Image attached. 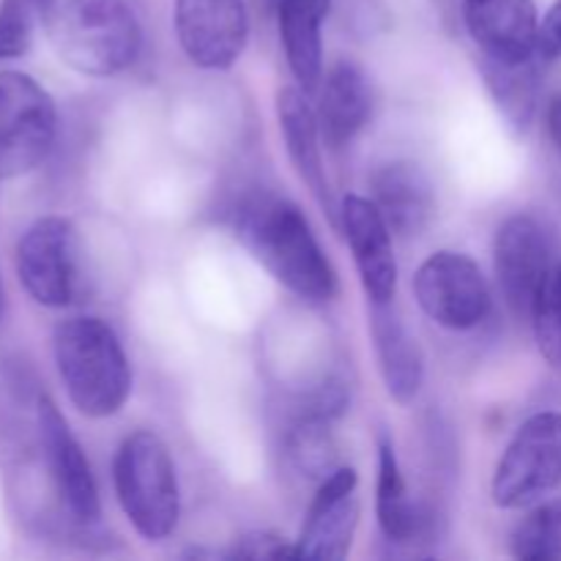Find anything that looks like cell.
Segmentation results:
<instances>
[{
	"instance_id": "1",
	"label": "cell",
	"mask_w": 561,
	"mask_h": 561,
	"mask_svg": "<svg viewBox=\"0 0 561 561\" xmlns=\"http://www.w3.org/2000/svg\"><path fill=\"white\" fill-rule=\"evenodd\" d=\"M239 236L255 261L299 299L323 305L337 296V272L294 201L277 195L247 201L239 211Z\"/></svg>"
},
{
	"instance_id": "2",
	"label": "cell",
	"mask_w": 561,
	"mask_h": 561,
	"mask_svg": "<svg viewBox=\"0 0 561 561\" xmlns=\"http://www.w3.org/2000/svg\"><path fill=\"white\" fill-rule=\"evenodd\" d=\"M38 22L66 66L88 77L129 69L142 47V31L126 0H36Z\"/></svg>"
},
{
	"instance_id": "3",
	"label": "cell",
	"mask_w": 561,
	"mask_h": 561,
	"mask_svg": "<svg viewBox=\"0 0 561 561\" xmlns=\"http://www.w3.org/2000/svg\"><path fill=\"white\" fill-rule=\"evenodd\" d=\"M53 354L71 405L91 420H110L131 394V365L121 337L107 321L77 316L60 321Z\"/></svg>"
},
{
	"instance_id": "4",
	"label": "cell",
	"mask_w": 561,
	"mask_h": 561,
	"mask_svg": "<svg viewBox=\"0 0 561 561\" xmlns=\"http://www.w3.org/2000/svg\"><path fill=\"white\" fill-rule=\"evenodd\" d=\"M113 485L121 513L148 542L170 537L181 518L175 460L153 431H135L113 460Z\"/></svg>"
},
{
	"instance_id": "5",
	"label": "cell",
	"mask_w": 561,
	"mask_h": 561,
	"mask_svg": "<svg viewBox=\"0 0 561 561\" xmlns=\"http://www.w3.org/2000/svg\"><path fill=\"white\" fill-rule=\"evenodd\" d=\"M561 488V414L529 416L499 458L493 474V504L502 510L535 507Z\"/></svg>"
},
{
	"instance_id": "6",
	"label": "cell",
	"mask_w": 561,
	"mask_h": 561,
	"mask_svg": "<svg viewBox=\"0 0 561 561\" xmlns=\"http://www.w3.org/2000/svg\"><path fill=\"white\" fill-rule=\"evenodd\" d=\"M16 277L42 307H69L82 296V250L66 217H42L16 244Z\"/></svg>"
},
{
	"instance_id": "7",
	"label": "cell",
	"mask_w": 561,
	"mask_h": 561,
	"mask_svg": "<svg viewBox=\"0 0 561 561\" xmlns=\"http://www.w3.org/2000/svg\"><path fill=\"white\" fill-rule=\"evenodd\" d=\"M58 131L55 102L25 71H0V179L36 170Z\"/></svg>"
},
{
	"instance_id": "8",
	"label": "cell",
	"mask_w": 561,
	"mask_h": 561,
	"mask_svg": "<svg viewBox=\"0 0 561 561\" xmlns=\"http://www.w3.org/2000/svg\"><path fill=\"white\" fill-rule=\"evenodd\" d=\"M414 296L422 312L449 332L480 327L493 307L491 285L480 263L466 252H433L414 274Z\"/></svg>"
},
{
	"instance_id": "9",
	"label": "cell",
	"mask_w": 561,
	"mask_h": 561,
	"mask_svg": "<svg viewBox=\"0 0 561 561\" xmlns=\"http://www.w3.org/2000/svg\"><path fill=\"white\" fill-rule=\"evenodd\" d=\"M173 25L181 49L195 66L228 71L250 38L247 0H175Z\"/></svg>"
},
{
	"instance_id": "10",
	"label": "cell",
	"mask_w": 561,
	"mask_h": 561,
	"mask_svg": "<svg viewBox=\"0 0 561 561\" xmlns=\"http://www.w3.org/2000/svg\"><path fill=\"white\" fill-rule=\"evenodd\" d=\"M553 244L542 222L531 214L504 219L493 241V266L510 310L529 316L542 279L553 268Z\"/></svg>"
},
{
	"instance_id": "11",
	"label": "cell",
	"mask_w": 561,
	"mask_h": 561,
	"mask_svg": "<svg viewBox=\"0 0 561 561\" xmlns=\"http://www.w3.org/2000/svg\"><path fill=\"white\" fill-rule=\"evenodd\" d=\"M356 529H359V474L351 466H340L318 485L296 540V553L299 559L340 561L351 553Z\"/></svg>"
},
{
	"instance_id": "12",
	"label": "cell",
	"mask_w": 561,
	"mask_h": 561,
	"mask_svg": "<svg viewBox=\"0 0 561 561\" xmlns=\"http://www.w3.org/2000/svg\"><path fill=\"white\" fill-rule=\"evenodd\" d=\"M36 420L44 458H47L49 474H53L55 488H58L60 502L66 504L71 518L82 520V524H93L102 515V502H99L96 477H93L80 442L71 433L66 416L60 414V409L49 398L38 400Z\"/></svg>"
},
{
	"instance_id": "13",
	"label": "cell",
	"mask_w": 561,
	"mask_h": 561,
	"mask_svg": "<svg viewBox=\"0 0 561 561\" xmlns=\"http://www.w3.org/2000/svg\"><path fill=\"white\" fill-rule=\"evenodd\" d=\"M345 241L354 255L359 283L370 305H389L398 294V257L392 247V228L373 201L348 195L340 208Z\"/></svg>"
},
{
	"instance_id": "14",
	"label": "cell",
	"mask_w": 561,
	"mask_h": 561,
	"mask_svg": "<svg viewBox=\"0 0 561 561\" xmlns=\"http://www.w3.org/2000/svg\"><path fill=\"white\" fill-rule=\"evenodd\" d=\"M463 20L485 58L524 60L537 53L540 14L535 0H463Z\"/></svg>"
},
{
	"instance_id": "15",
	"label": "cell",
	"mask_w": 561,
	"mask_h": 561,
	"mask_svg": "<svg viewBox=\"0 0 561 561\" xmlns=\"http://www.w3.org/2000/svg\"><path fill=\"white\" fill-rule=\"evenodd\" d=\"M370 334L383 389L398 405H411L425 383V354L420 340L409 332L400 312L394 310V301L373 305Z\"/></svg>"
},
{
	"instance_id": "16",
	"label": "cell",
	"mask_w": 561,
	"mask_h": 561,
	"mask_svg": "<svg viewBox=\"0 0 561 561\" xmlns=\"http://www.w3.org/2000/svg\"><path fill=\"white\" fill-rule=\"evenodd\" d=\"M370 186V201L383 214L392 233L420 236L431 225L436 214V190L420 164L403 159L381 164L373 173Z\"/></svg>"
},
{
	"instance_id": "17",
	"label": "cell",
	"mask_w": 561,
	"mask_h": 561,
	"mask_svg": "<svg viewBox=\"0 0 561 561\" xmlns=\"http://www.w3.org/2000/svg\"><path fill=\"white\" fill-rule=\"evenodd\" d=\"M318 124L323 140L332 148H345L356 140L373 113V91L367 75L354 60H337L323 75L318 88Z\"/></svg>"
},
{
	"instance_id": "18",
	"label": "cell",
	"mask_w": 561,
	"mask_h": 561,
	"mask_svg": "<svg viewBox=\"0 0 561 561\" xmlns=\"http://www.w3.org/2000/svg\"><path fill=\"white\" fill-rule=\"evenodd\" d=\"M277 121L296 175L305 181L316 201L327 211H332V190H329L321 151V124H318V113L310 107L301 88H283L277 93Z\"/></svg>"
},
{
	"instance_id": "19",
	"label": "cell",
	"mask_w": 561,
	"mask_h": 561,
	"mask_svg": "<svg viewBox=\"0 0 561 561\" xmlns=\"http://www.w3.org/2000/svg\"><path fill=\"white\" fill-rule=\"evenodd\" d=\"M332 0H279L277 25L285 58L305 93L323 80V22Z\"/></svg>"
},
{
	"instance_id": "20",
	"label": "cell",
	"mask_w": 561,
	"mask_h": 561,
	"mask_svg": "<svg viewBox=\"0 0 561 561\" xmlns=\"http://www.w3.org/2000/svg\"><path fill=\"white\" fill-rule=\"evenodd\" d=\"M542 64L548 60L540 53L524 60H496L480 55V71L488 91L515 135H524L535 121L542 91Z\"/></svg>"
},
{
	"instance_id": "21",
	"label": "cell",
	"mask_w": 561,
	"mask_h": 561,
	"mask_svg": "<svg viewBox=\"0 0 561 561\" xmlns=\"http://www.w3.org/2000/svg\"><path fill=\"white\" fill-rule=\"evenodd\" d=\"M376 515L383 537L398 546H409L425 529L420 507L411 502L400 471L398 449L389 436L378 438V482H376Z\"/></svg>"
},
{
	"instance_id": "22",
	"label": "cell",
	"mask_w": 561,
	"mask_h": 561,
	"mask_svg": "<svg viewBox=\"0 0 561 561\" xmlns=\"http://www.w3.org/2000/svg\"><path fill=\"white\" fill-rule=\"evenodd\" d=\"M510 551L515 559L524 561L561 559V499L535 504V510L515 526Z\"/></svg>"
},
{
	"instance_id": "23",
	"label": "cell",
	"mask_w": 561,
	"mask_h": 561,
	"mask_svg": "<svg viewBox=\"0 0 561 561\" xmlns=\"http://www.w3.org/2000/svg\"><path fill=\"white\" fill-rule=\"evenodd\" d=\"M531 329L542 359L561 370V263H553L531 305Z\"/></svg>"
},
{
	"instance_id": "24",
	"label": "cell",
	"mask_w": 561,
	"mask_h": 561,
	"mask_svg": "<svg viewBox=\"0 0 561 561\" xmlns=\"http://www.w3.org/2000/svg\"><path fill=\"white\" fill-rule=\"evenodd\" d=\"M36 22V0H3L0 3V60L22 58L31 49Z\"/></svg>"
},
{
	"instance_id": "25",
	"label": "cell",
	"mask_w": 561,
	"mask_h": 561,
	"mask_svg": "<svg viewBox=\"0 0 561 561\" xmlns=\"http://www.w3.org/2000/svg\"><path fill=\"white\" fill-rule=\"evenodd\" d=\"M230 557L239 559H299L296 553V542L290 546L285 537L268 535V531H252V535H244L239 542H236L233 553Z\"/></svg>"
},
{
	"instance_id": "26",
	"label": "cell",
	"mask_w": 561,
	"mask_h": 561,
	"mask_svg": "<svg viewBox=\"0 0 561 561\" xmlns=\"http://www.w3.org/2000/svg\"><path fill=\"white\" fill-rule=\"evenodd\" d=\"M537 53L546 60L561 58V0L546 11L540 20V31H537Z\"/></svg>"
},
{
	"instance_id": "27",
	"label": "cell",
	"mask_w": 561,
	"mask_h": 561,
	"mask_svg": "<svg viewBox=\"0 0 561 561\" xmlns=\"http://www.w3.org/2000/svg\"><path fill=\"white\" fill-rule=\"evenodd\" d=\"M0 310H3V283H0Z\"/></svg>"
}]
</instances>
